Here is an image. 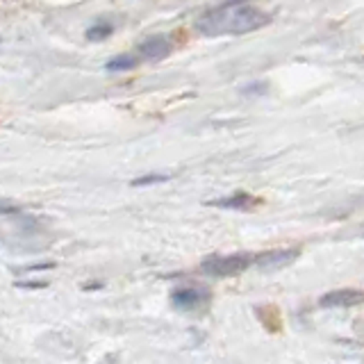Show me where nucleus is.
Instances as JSON below:
<instances>
[{"label": "nucleus", "instance_id": "12", "mask_svg": "<svg viewBox=\"0 0 364 364\" xmlns=\"http://www.w3.org/2000/svg\"><path fill=\"white\" fill-rule=\"evenodd\" d=\"M16 287H23V289H43L48 287V282H16Z\"/></svg>", "mask_w": 364, "mask_h": 364}, {"label": "nucleus", "instance_id": "8", "mask_svg": "<svg viewBox=\"0 0 364 364\" xmlns=\"http://www.w3.org/2000/svg\"><path fill=\"white\" fill-rule=\"evenodd\" d=\"M139 55H130V53H125V55H117V57H112V60L105 64V71L109 73H121V71H130V68L134 66H139Z\"/></svg>", "mask_w": 364, "mask_h": 364}, {"label": "nucleus", "instance_id": "9", "mask_svg": "<svg viewBox=\"0 0 364 364\" xmlns=\"http://www.w3.org/2000/svg\"><path fill=\"white\" fill-rule=\"evenodd\" d=\"M112 32H114V23L112 21H105V18H98V21H94V26L87 28L85 37L89 41H105Z\"/></svg>", "mask_w": 364, "mask_h": 364}, {"label": "nucleus", "instance_id": "3", "mask_svg": "<svg viewBox=\"0 0 364 364\" xmlns=\"http://www.w3.org/2000/svg\"><path fill=\"white\" fill-rule=\"evenodd\" d=\"M212 301V296L208 289L196 287V284H185V287H176L171 291V305L176 307L178 312H203L208 310V305Z\"/></svg>", "mask_w": 364, "mask_h": 364}, {"label": "nucleus", "instance_id": "13", "mask_svg": "<svg viewBox=\"0 0 364 364\" xmlns=\"http://www.w3.org/2000/svg\"><path fill=\"white\" fill-rule=\"evenodd\" d=\"M21 212L18 205H9V203H0V214H16Z\"/></svg>", "mask_w": 364, "mask_h": 364}, {"label": "nucleus", "instance_id": "5", "mask_svg": "<svg viewBox=\"0 0 364 364\" xmlns=\"http://www.w3.org/2000/svg\"><path fill=\"white\" fill-rule=\"evenodd\" d=\"M173 50V43H171V37L166 34H155V37H148L139 43L136 48V55L139 60H151V62H159Z\"/></svg>", "mask_w": 364, "mask_h": 364}, {"label": "nucleus", "instance_id": "2", "mask_svg": "<svg viewBox=\"0 0 364 364\" xmlns=\"http://www.w3.org/2000/svg\"><path fill=\"white\" fill-rule=\"evenodd\" d=\"M253 267V255L250 253H232V255H210L203 259V273L212 278H232Z\"/></svg>", "mask_w": 364, "mask_h": 364}, {"label": "nucleus", "instance_id": "7", "mask_svg": "<svg viewBox=\"0 0 364 364\" xmlns=\"http://www.w3.org/2000/svg\"><path fill=\"white\" fill-rule=\"evenodd\" d=\"M360 303H362L360 289H337V291H328L318 299L321 307H353Z\"/></svg>", "mask_w": 364, "mask_h": 364}, {"label": "nucleus", "instance_id": "10", "mask_svg": "<svg viewBox=\"0 0 364 364\" xmlns=\"http://www.w3.org/2000/svg\"><path fill=\"white\" fill-rule=\"evenodd\" d=\"M171 176L166 173H151V176H139V178H134L130 185L132 187H146V185H157V182H166Z\"/></svg>", "mask_w": 364, "mask_h": 364}, {"label": "nucleus", "instance_id": "1", "mask_svg": "<svg viewBox=\"0 0 364 364\" xmlns=\"http://www.w3.org/2000/svg\"><path fill=\"white\" fill-rule=\"evenodd\" d=\"M271 16L246 0H228L198 18L196 28L205 37H221V34H246L269 26Z\"/></svg>", "mask_w": 364, "mask_h": 364}, {"label": "nucleus", "instance_id": "15", "mask_svg": "<svg viewBox=\"0 0 364 364\" xmlns=\"http://www.w3.org/2000/svg\"><path fill=\"white\" fill-rule=\"evenodd\" d=\"M0 41H3V39H0Z\"/></svg>", "mask_w": 364, "mask_h": 364}, {"label": "nucleus", "instance_id": "11", "mask_svg": "<svg viewBox=\"0 0 364 364\" xmlns=\"http://www.w3.org/2000/svg\"><path fill=\"white\" fill-rule=\"evenodd\" d=\"M267 89H269L267 82H253V85L244 87V94H264Z\"/></svg>", "mask_w": 364, "mask_h": 364}, {"label": "nucleus", "instance_id": "14", "mask_svg": "<svg viewBox=\"0 0 364 364\" xmlns=\"http://www.w3.org/2000/svg\"><path fill=\"white\" fill-rule=\"evenodd\" d=\"M53 264H32V267H28L26 271H43V269H50Z\"/></svg>", "mask_w": 364, "mask_h": 364}, {"label": "nucleus", "instance_id": "4", "mask_svg": "<svg viewBox=\"0 0 364 364\" xmlns=\"http://www.w3.org/2000/svg\"><path fill=\"white\" fill-rule=\"evenodd\" d=\"M301 255L299 248H278V250H267V253L253 255V267H259L264 271H273V269H282L296 262V257Z\"/></svg>", "mask_w": 364, "mask_h": 364}, {"label": "nucleus", "instance_id": "6", "mask_svg": "<svg viewBox=\"0 0 364 364\" xmlns=\"http://www.w3.org/2000/svg\"><path fill=\"white\" fill-rule=\"evenodd\" d=\"M210 208H221V210H239V212H248V210H255L259 205V198L250 196L246 191H235L230 196H223V198H216L208 203Z\"/></svg>", "mask_w": 364, "mask_h": 364}]
</instances>
